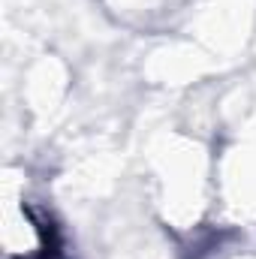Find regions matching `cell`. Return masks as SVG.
<instances>
[{
  "instance_id": "cell-1",
  "label": "cell",
  "mask_w": 256,
  "mask_h": 259,
  "mask_svg": "<svg viewBox=\"0 0 256 259\" xmlns=\"http://www.w3.org/2000/svg\"><path fill=\"white\" fill-rule=\"evenodd\" d=\"M3 247L6 259H58V232L33 202L9 199L3 208Z\"/></svg>"
},
{
  "instance_id": "cell-2",
  "label": "cell",
  "mask_w": 256,
  "mask_h": 259,
  "mask_svg": "<svg viewBox=\"0 0 256 259\" xmlns=\"http://www.w3.org/2000/svg\"><path fill=\"white\" fill-rule=\"evenodd\" d=\"M181 0H109L112 9H118L130 21H154L172 12Z\"/></svg>"
}]
</instances>
